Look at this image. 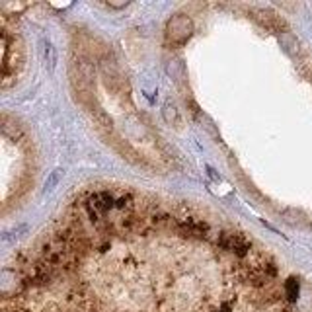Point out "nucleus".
Instances as JSON below:
<instances>
[{"label":"nucleus","mask_w":312,"mask_h":312,"mask_svg":"<svg viewBox=\"0 0 312 312\" xmlns=\"http://www.w3.org/2000/svg\"><path fill=\"white\" fill-rule=\"evenodd\" d=\"M285 294H287L289 302H294V300H296V296H298V281H296L294 277L287 279V283H285Z\"/></svg>","instance_id":"6e6552de"},{"label":"nucleus","mask_w":312,"mask_h":312,"mask_svg":"<svg viewBox=\"0 0 312 312\" xmlns=\"http://www.w3.org/2000/svg\"><path fill=\"white\" fill-rule=\"evenodd\" d=\"M115 209L123 211V215L135 213V209H137V197H135V193L129 191V189L121 191V193L115 197Z\"/></svg>","instance_id":"20e7f679"},{"label":"nucleus","mask_w":312,"mask_h":312,"mask_svg":"<svg viewBox=\"0 0 312 312\" xmlns=\"http://www.w3.org/2000/svg\"><path fill=\"white\" fill-rule=\"evenodd\" d=\"M147 220H148V224H150L152 228H156V230H170V228L176 230V222H178V219H176L172 213H168L166 209H162L160 205H158L150 215H147Z\"/></svg>","instance_id":"7ed1b4c3"},{"label":"nucleus","mask_w":312,"mask_h":312,"mask_svg":"<svg viewBox=\"0 0 312 312\" xmlns=\"http://www.w3.org/2000/svg\"><path fill=\"white\" fill-rule=\"evenodd\" d=\"M176 232L182 234L184 238L207 240L211 234V226L205 219H199L195 215H185V217H176Z\"/></svg>","instance_id":"f03ea898"},{"label":"nucleus","mask_w":312,"mask_h":312,"mask_svg":"<svg viewBox=\"0 0 312 312\" xmlns=\"http://www.w3.org/2000/svg\"><path fill=\"white\" fill-rule=\"evenodd\" d=\"M45 59H47L49 67H51V69H55V49H53V45H51L49 41L45 43Z\"/></svg>","instance_id":"1a4fd4ad"},{"label":"nucleus","mask_w":312,"mask_h":312,"mask_svg":"<svg viewBox=\"0 0 312 312\" xmlns=\"http://www.w3.org/2000/svg\"><path fill=\"white\" fill-rule=\"evenodd\" d=\"M2 133H4V137H6V139H10V141H18L20 137H24V131H22L16 123H14V125H10L6 117H2Z\"/></svg>","instance_id":"423d86ee"},{"label":"nucleus","mask_w":312,"mask_h":312,"mask_svg":"<svg viewBox=\"0 0 312 312\" xmlns=\"http://www.w3.org/2000/svg\"><path fill=\"white\" fill-rule=\"evenodd\" d=\"M215 244L219 250L230 252L238 257L250 256V252H252V240L238 230H219L215 236Z\"/></svg>","instance_id":"f257e3e1"},{"label":"nucleus","mask_w":312,"mask_h":312,"mask_svg":"<svg viewBox=\"0 0 312 312\" xmlns=\"http://www.w3.org/2000/svg\"><path fill=\"white\" fill-rule=\"evenodd\" d=\"M92 115H94V121H96V125L100 129H104L106 133H113V119L110 117V113H106V111L102 110V108H92Z\"/></svg>","instance_id":"39448f33"},{"label":"nucleus","mask_w":312,"mask_h":312,"mask_svg":"<svg viewBox=\"0 0 312 312\" xmlns=\"http://www.w3.org/2000/svg\"><path fill=\"white\" fill-rule=\"evenodd\" d=\"M63 176H65V172L61 170V168H57V170H53L51 174H49V178H47V182H45V191H53L57 185H59V182L63 180Z\"/></svg>","instance_id":"0eeeda50"}]
</instances>
